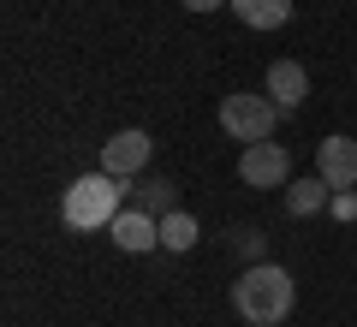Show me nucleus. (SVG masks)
I'll return each mask as SVG.
<instances>
[{
	"label": "nucleus",
	"mask_w": 357,
	"mask_h": 327,
	"mask_svg": "<svg viewBox=\"0 0 357 327\" xmlns=\"http://www.w3.org/2000/svg\"><path fill=\"white\" fill-rule=\"evenodd\" d=\"M238 250L250 256V262H268V256H262V232H256V227H244V232H238Z\"/></svg>",
	"instance_id": "13"
},
{
	"label": "nucleus",
	"mask_w": 357,
	"mask_h": 327,
	"mask_svg": "<svg viewBox=\"0 0 357 327\" xmlns=\"http://www.w3.org/2000/svg\"><path fill=\"white\" fill-rule=\"evenodd\" d=\"M197 238H203V227H197V214H185V208H167V214H161V250L185 256V250H191Z\"/></svg>",
	"instance_id": "11"
},
{
	"label": "nucleus",
	"mask_w": 357,
	"mask_h": 327,
	"mask_svg": "<svg viewBox=\"0 0 357 327\" xmlns=\"http://www.w3.org/2000/svg\"><path fill=\"white\" fill-rule=\"evenodd\" d=\"M321 202H333V190H328V178H292V185H286V208L298 214V220H304V214H321Z\"/></svg>",
	"instance_id": "12"
},
{
	"label": "nucleus",
	"mask_w": 357,
	"mask_h": 327,
	"mask_svg": "<svg viewBox=\"0 0 357 327\" xmlns=\"http://www.w3.org/2000/svg\"><path fill=\"white\" fill-rule=\"evenodd\" d=\"M262 89L280 101L286 114H298V107H304V96H310V72H304L298 60H274V66H268V84H262Z\"/></svg>",
	"instance_id": "8"
},
{
	"label": "nucleus",
	"mask_w": 357,
	"mask_h": 327,
	"mask_svg": "<svg viewBox=\"0 0 357 327\" xmlns=\"http://www.w3.org/2000/svg\"><path fill=\"white\" fill-rule=\"evenodd\" d=\"M149 155H155V143H149V131H114V137L102 143V173H114V178H143L149 173Z\"/></svg>",
	"instance_id": "5"
},
{
	"label": "nucleus",
	"mask_w": 357,
	"mask_h": 327,
	"mask_svg": "<svg viewBox=\"0 0 357 327\" xmlns=\"http://www.w3.org/2000/svg\"><path fill=\"white\" fill-rule=\"evenodd\" d=\"M126 178H114V173H84V178H72L66 185V197H60V220L72 232H96V227H114V214L126 208Z\"/></svg>",
	"instance_id": "2"
},
{
	"label": "nucleus",
	"mask_w": 357,
	"mask_h": 327,
	"mask_svg": "<svg viewBox=\"0 0 357 327\" xmlns=\"http://www.w3.org/2000/svg\"><path fill=\"white\" fill-rule=\"evenodd\" d=\"M292 303H298V286H292V274L280 262H250L232 280V310L250 327H280L292 315Z\"/></svg>",
	"instance_id": "1"
},
{
	"label": "nucleus",
	"mask_w": 357,
	"mask_h": 327,
	"mask_svg": "<svg viewBox=\"0 0 357 327\" xmlns=\"http://www.w3.org/2000/svg\"><path fill=\"white\" fill-rule=\"evenodd\" d=\"M232 13L250 30H280L286 18H292V0H232Z\"/></svg>",
	"instance_id": "10"
},
{
	"label": "nucleus",
	"mask_w": 357,
	"mask_h": 327,
	"mask_svg": "<svg viewBox=\"0 0 357 327\" xmlns=\"http://www.w3.org/2000/svg\"><path fill=\"white\" fill-rule=\"evenodd\" d=\"M316 173L328 190H357V143L351 137H321L316 143Z\"/></svg>",
	"instance_id": "7"
},
{
	"label": "nucleus",
	"mask_w": 357,
	"mask_h": 327,
	"mask_svg": "<svg viewBox=\"0 0 357 327\" xmlns=\"http://www.w3.org/2000/svg\"><path fill=\"white\" fill-rule=\"evenodd\" d=\"M131 208H143V214H167V208H178V185H173V178H161V173L131 178Z\"/></svg>",
	"instance_id": "9"
},
{
	"label": "nucleus",
	"mask_w": 357,
	"mask_h": 327,
	"mask_svg": "<svg viewBox=\"0 0 357 327\" xmlns=\"http://www.w3.org/2000/svg\"><path fill=\"white\" fill-rule=\"evenodd\" d=\"M215 6H232V0H185V13H215Z\"/></svg>",
	"instance_id": "15"
},
{
	"label": "nucleus",
	"mask_w": 357,
	"mask_h": 327,
	"mask_svg": "<svg viewBox=\"0 0 357 327\" xmlns=\"http://www.w3.org/2000/svg\"><path fill=\"white\" fill-rule=\"evenodd\" d=\"M238 178H244V185H256V190H286V185H292V155H286V143H274V137L244 143Z\"/></svg>",
	"instance_id": "4"
},
{
	"label": "nucleus",
	"mask_w": 357,
	"mask_h": 327,
	"mask_svg": "<svg viewBox=\"0 0 357 327\" xmlns=\"http://www.w3.org/2000/svg\"><path fill=\"white\" fill-rule=\"evenodd\" d=\"M114 244L126 256H149V250H161V214H143V208H119L114 214Z\"/></svg>",
	"instance_id": "6"
},
{
	"label": "nucleus",
	"mask_w": 357,
	"mask_h": 327,
	"mask_svg": "<svg viewBox=\"0 0 357 327\" xmlns=\"http://www.w3.org/2000/svg\"><path fill=\"white\" fill-rule=\"evenodd\" d=\"M286 119V107L274 96H250V89H232L227 101H220V131H227L232 143H262V137H274V126Z\"/></svg>",
	"instance_id": "3"
},
{
	"label": "nucleus",
	"mask_w": 357,
	"mask_h": 327,
	"mask_svg": "<svg viewBox=\"0 0 357 327\" xmlns=\"http://www.w3.org/2000/svg\"><path fill=\"white\" fill-rule=\"evenodd\" d=\"M333 214H340V220H357V197L351 190H333Z\"/></svg>",
	"instance_id": "14"
}]
</instances>
